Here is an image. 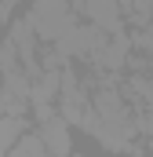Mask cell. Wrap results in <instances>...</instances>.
Here are the masks:
<instances>
[{"label":"cell","instance_id":"1","mask_svg":"<svg viewBox=\"0 0 153 157\" xmlns=\"http://www.w3.org/2000/svg\"><path fill=\"white\" fill-rule=\"evenodd\" d=\"M26 22L33 26V33H37L40 40H55V44L76 26L73 7H69L66 0H33V11H29Z\"/></svg>","mask_w":153,"mask_h":157},{"label":"cell","instance_id":"2","mask_svg":"<svg viewBox=\"0 0 153 157\" xmlns=\"http://www.w3.org/2000/svg\"><path fill=\"white\" fill-rule=\"evenodd\" d=\"M102 48H106V40H102L99 26H73L66 37L55 44V51L62 59H69V55H99Z\"/></svg>","mask_w":153,"mask_h":157},{"label":"cell","instance_id":"3","mask_svg":"<svg viewBox=\"0 0 153 157\" xmlns=\"http://www.w3.org/2000/svg\"><path fill=\"white\" fill-rule=\"evenodd\" d=\"M80 11H84L88 22L99 26L102 33H117V29H120V0H84Z\"/></svg>","mask_w":153,"mask_h":157},{"label":"cell","instance_id":"4","mask_svg":"<svg viewBox=\"0 0 153 157\" xmlns=\"http://www.w3.org/2000/svg\"><path fill=\"white\" fill-rule=\"evenodd\" d=\"M40 139H44V146H47L51 157H69V128H66V121L47 117L40 124Z\"/></svg>","mask_w":153,"mask_h":157},{"label":"cell","instance_id":"5","mask_svg":"<svg viewBox=\"0 0 153 157\" xmlns=\"http://www.w3.org/2000/svg\"><path fill=\"white\" fill-rule=\"evenodd\" d=\"M22 139V121L18 117H0V157H7Z\"/></svg>","mask_w":153,"mask_h":157},{"label":"cell","instance_id":"6","mask_svg":"<svg viewBox=\"0 0 153 157\" xmlns=\"http://www.w3.org/2000/svg\"><path fill=\"white\" fill-rule=\"evenodd\" d=\"M124 55H128V37H113L102 51H99V55H95V59H99L106 70H117V66L124 62Z\"/></svg>","mask_w":153,"mask_h":157},{"label":"cell","instance_id":"7","mask_svg":"<svg viewBox=\"0 0 153 157\" xmlns=\"http://www.w3.org/2000/svg\"><path fill=\"white\" fill-rule=\"evenodd\" d=\"M7 157H51V154H47V146H44L40 135H22L18 146H15Z\"/></svg>","mask_w":153,"mask_h":157},{"label":"cell","instance_id":"8","mask_svg":"<svg viewBox=\"0 0 153 157\" xmlns=\"http://www.w3.org/2000/svg\"><path fill=\"white\" fill-rule=\"evenodd\" d=\"M128 91H131V95H139L146 110H153V84H150V80L135 77V80H131V88H128Z\"/></svg>","mask_w":153,"mask_h":157},{"label":"cell","instance_id":"9","mask_svg":"<svg viewBox=\"0 0 153 157\" xmlns=\"http://www.w3.org/2000/svg\"><path fill=\"white\" fill-rule=\"evenodd\" d=\"M142 132H150V135H153V110L142 113Z\"/></svg>","mask_w":153,"mask_h":157},{"label":"cell","instance_id":"10","mask_svg":"<svg viewBox=\"0 0 153 157\" xmlns=\"http://www.w3.org/2000/svg\"><path fill=\"white\" fill-rule=\"evenodd\" d=\"M4 4H7V7H11V4H18V0H4Z\"/></svg>","mask_w":153,"mask_h":157}]
</instances>
